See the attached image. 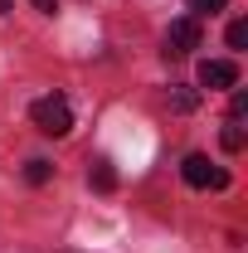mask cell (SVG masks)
Returning <instances> with one entry per match:
<instances>
[{
  "instance_id": "cell-1",
  "label": "cell",
  "mask_w": 248,
  "mask_h": 253,
  "mask_svg": "<svg viewBox=\"0 0 248 253\" xmlns=\"http://www.w3.org/2000/svg\"><path fill=\"white\" fill-rule=\"evenodd\" d=\"M30 122L39 126L44 136H68V131H73V107H68L63 93H49V97H39L30 107Z\"/></svg>"
},
{
  "instance_id": "cell-2",
  "label": "cell",
  "mask_w": 248,
  "mask_h": 253,
  "mask_svg": "<svg viewBox=\"0 0 248 253\" xmlns=\"http://www.w3.org/2000/svg\"><path fill=\"white\" fill-rule=\"evenodd\" d=\"M180 175H185L190 190H224L229 185V170L209 166V156H200V151H190V156L180 161Z\"/></svg>"
},
{
  "instance_id": "cell-3",
  "label": "cell",
  "mask_w": 248,
  "mask_h": 253,
  "mask_svg": "<svg viewBox=\"0 0 248 253\" xmlns=\"http://www.w3.org/2000/svg\"><path fill=\"white\" fill-rule=\"evenodd\" d=\"M200 44H205V30H200V20H195V15L170 20V30H165V54H195Z\"/></svg>"
},
{
  "instance_id": "cell-4",
  "label": "cell",
  "mask_w": 248,
  "mask_h": 253,
  "mask_svg": "<svg viewBox=\"0 0 248 253\" xmlns=\"http://www.w3.org/2000/svg\"><path fill=\"white\" fill-rule=\"evenodd\" d=\"M200 88H209V93L239 88V63H234V59H205V63H200Z\"/></svg>"
},
{
  "instance_id": "cell-5",
  "label": "cell",
  "mask_w": 248,
  "mask_h": 253,
  "mask_svg": "<svg viewBox=\"0 0 248 253\" xmlns=\"http://www.w3.org/2000/svg\"><path fill=\"white\" fill-rule=\"evenodd\" d=\"M219 141H224V151H244V122L224 117V131H219Z\"/></svg>"
},
{
  "instance_id": "cell-6",
  "label": "cell",
  "mask_w": 248,
  "mask_h": 253,
  "mask_svg": "<svg viewBox=\"0 0 248 253\" xmlns=\"http://www.w3.org/2000/svg\"><path fill=\"white\" fill-rule=\"evenodd\" d=\"M49 175H54V166H49V161H25V180H30V185H49Z\"/></svg>"
},
{
  "instance_id": "cell-7",
  "label": "cell",
  "mask_w": 248,
  "mask_h": 253,
  "mask_svg": "<svg viewBox=\"0 0 248 253\" xmlns=\"http://www.w3.org/2000/svg\"><path fill=\"white\" fill-rule=\"evenodd\" d=\"M112 185H117V170H112L107 161H97V166H93V190H102V195H107Z\"/></svg>"
},
{
  "instance_id": "cell-8",
  "label": "cell",
  "mask_w": 248,
  "mask_h": 253,
  "mask_svg": "<svg viewBox=\"0 0 248 253\" xmlns=\"http://www.w3.org/2000/svg\"><path fill=\"white\" fill-rule=\"evenodd\" d=\"M170 107H175V112H195V107H200V93H195V88H175V93H170Z\"/></svg>"
},
{
  "instance_id": "cell-9",
  "label": "cell",
  "mask_w": 248,
  "mask_h": 253,
  "mask_svg": "<svg viewBox=\"0 0 248 253\" xmlns=\"http://www.w3.org/2000/svg\"><path fill=\"white\" fill-rule=\"evenodd\" d=\"M224 5H229V0H190V15H195V20H205V15H219Z\"/></svg>"
},
{
  "instance_id": "cell-10",
  "label": "cell",
  "mask_w": 248,
  "mask_h": 253,
  "mask_svg": "<svg viewBox=\"0 0 248 253\" xmlns=\"http://www.w3.org/2000/svg\"><path fill=\"white\" fill-rule=\"evenodd\" d=\"M229 117H234V122H244V117H248V93H244V88H234V102H229Z\"/></svg>"
},
{
  "instance_id": "cell-11",
  "label": "cell",
  "mask_w": 248,
  "mask_h": 253,
  "mask_svg": "<svg viewBox=\"0 0 248 253\" xmlns=\"http://www.w3.org/2000/svg\"><path fill=\"white\" fill-rule=\"evenodd\" d=\"M248 44V20H234L229 25V49H244Z\"/></svg>"
},
{
  "instance_id": "cell-12",
  "label": "cell",
  "mask_w": 248,
  "mask_h": 253,
  "mask_svg": "<svg viewBox=\"0 0 248 253\" xmlns=\"http://www.w3.org/2000/svg\"><path fill=\"white\" fill-rule=\"evenodd\" d=\"M34 10H44V15H54V10H59V0H34Z\"/></svg>"
},
{
  "instance_id": "cell-13",
  "label": "cell",
  "mask_w": 248,
  "mask_h": 253,
  "mask_svg": "<svg viewBox=\"0 0 248 253\" xmlns=\"http://www.w3.org/2000/svg\"><path fill=\"white\" fill-rule=\"evenodd\" d=\"M10 10H15V0H0V15H10Z\"/></svg>"
}]
</instances>
